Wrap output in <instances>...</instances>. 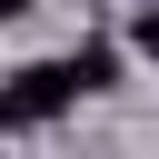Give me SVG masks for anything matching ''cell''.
<instances>
[{
  "label": "cell",
  "instance_id": "cell-4",
  "mask_svg": "<svg viewBox=\"0 0 159 159\" xmlns=\"http://www.w3.org/2000/svg\"><path fill=\"white\" fill-rule=\"evenodd\" d=\"M20 10H40V0H0V20H20Z\"/></svg>",
  "mask_w": 159,
  "mask_h": 159
},
{
  "label": "cell",
  "instance_id": "cell-1",
  "mask_svg": "<svg viewBox=\"0 0 159 159\" xmlns=\"http://www.w3.org/2000/svg\"><path fill=\"white\" fill-rule=\"evenodd\" d=\"M70 99H80V70L70 60H30V70L0 80V129H50Z\"/></svg>",
  "mask_w": 159,
  "mask_h": 159
},
{
  "label": "cell",
  "instance_id": "cell-3",
  "mask_svg": "<svg viewBox=\"0 0 159 159\" xmlns=\"http://www.w3.org/2000/svg\"><path fill=\"white\" fill-rule=\"evenodd\" d=\"M129 50H139V60L159 70V10H139V20H129Z\"/></svg>",
  "mask_w": 159,
  "mask_h": 159
},
{
  "label": "cell",
  "instance_id": "cell-2",
  "mask_svg": "<svg viewBox=\"0 0 159 159\" xmlns=\"http://www.w3.org/2000/svg\"><path fill=\"white\" fill-rule=\"evenodd\" d=\"M70 70H80V89H109V80H119V50H109V40H80Z\"/></svg>",
  "mask_w": 159,
  "mask_h": 159
}]
</instances>
